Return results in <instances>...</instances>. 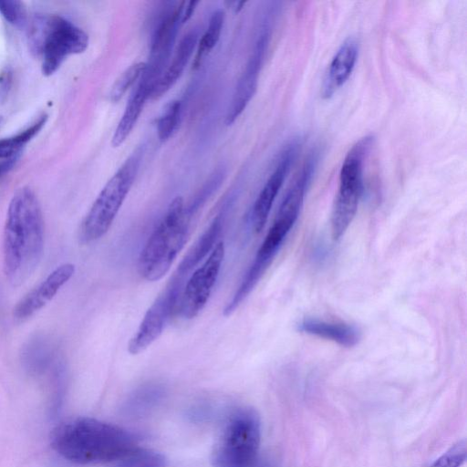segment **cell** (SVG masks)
I'll return each instance as SVG.
<instances>
[{"mask_svg":"<svg viewBox=\"0 0 467 467\" xmlns=\"http://www.w3.org/2000/svg\"><path fill=\"white\" fill-rule=\"evenodd\" d=\"M44 250V220L35 192L18 189L8 206L3 238L4 273L13 285L36 270Z\"/></svg>","mask_w":467,"mask_h":467,"instance_id":"1","label":"cell"},{"mask_svg":"<svg viewBox=\"0 0 467 467\" xmlns=\"http://www.w3.org/2000/svg\"><path fill=\"white\" fill-rule=\"evenodd\" d=\"M142 150L133 152L106 182L81 222L78 238L90 244L110 229L136 178Z\"/></svg>","mask_w":467,"mask_h":467,"instance_id":"4","label":"cell"},{"mask_svg":"<svg viewBox=\"0 0 467 467\" xmlns=\"http://www.w3.org/2000/svg\"><path fill=\"white\" fill-rule=\"evenodd\" d=\"M198 43V31L192 29L178 44L174 54L157 81L150 98L159 99L165 94L182 75Z\"/></svg>","mask_w":467,"mask_h":467,"instance_id":"16","label":"cell"},{"mask_svg":"<svg viewBox=\"0 0 467 467\" xmlns=\"http://www.w3.org/2000/svg\"><path fill=\"white\" fill-rule=\"evenodd\" d=\"M373 141L372 135L362 137L352 145L343 161L330 217L334 240H338L344 235L357 213L364 187V163Z\"/></svg>","mask_w":467,"mask_h":467,"instance_id":"7","label":"cell"},{"mask_svg":"<svg viewBox=\"0 0 467 467\" xmlns=\"http://www.w3.org/2000/svg\"><path fill=\"white\" fill-rule=\"evenodd\" d=\"M299 332L333 341L339 346L351 348L361 338L360 329L351 324L326 321L315 317H306L298 322Z\"/></svg>","mask_w":467,"mask_h":467,"instance_id":"15","label":"cell"},{"mask_svg":"<svg viewBox=\"0 0 467 467\" xmlns=\"http://www.w3.org/2000/svg\"><path fill=\"white\" fill-rule=\"evenodd\" d=\"M128 431L88 417L58 425L51 434V446L64 459L78 464L113 462L135 447Z\"/></svg>","mask_w":467,"mask_h":467,"instance_id":"2","label":"cell"},{"mask_svg":"<svg viewBox=\"0 0 467 467\" xmlns=\"http://www.w3.org/2000/svg\"><path fill=\"white\" fill-rule=\"evenodd\" d=\"M33 52L42 57V72L54 74L70 55L79 54L88 45V36L70 21L58 16H37L29 30Z\"/></svg>","mask_w":467,"mask_h":467,"instance_id":"6","label":"cell"},{"mask_svg":"<svg viewBox=\"0 0 467 467\" xmlns=\"http://www.w3.org/2000/svg\"><path fill=\"white\" fill-rule=\"evenodd\" d=\"M16 161V157L5 161H0V179L13 168Z\"/></svg>","mask_w":467,"mask_h":467,"instance_id":"28","label":"cell"},{"mask_svg":"<svg viewBox=\"0 0 467 467\" xmlns=\"http://www.w3.org/2000/svg\"><path fill=\"white\" fill-rule=\"evenodd\" d=\"M223 213H219L192 246L190 251L185 254L177 267L172 276L173 278L185 283V278L189 276V274L207 257L217 244V239L223 230Z\"/></svg>","mask_w":467,"mask_h":467,"instance_id":"17","label":"cell"},{"mask_svg":"<svg viewBox=\"0 0 467 467\" xmlns=\"http://www.w3.org/2000/svg\"><path fill=\"white\" fill-rule=\"evenodd\" d=\"M303 144L301 136L289 140L276 159L274 170L261 189L250 211L249 220L253 230L260 233L268 219L275 198Z\"/></svg>","mask_w":467,"mask_h":467,"instance_id":"9","label":"cell"},{"mask_svg":"<svg viewBox=\"0 0 467 467\" xmlns=\"http://www.w3.org/2000/svg\"><path fill=\"white\" fill-rule=\"evenodd\" d=\"M0 14L10 24L22 26L26 23V12L24 4L17 0H0Z\"/></svg>","mask_w":467,"mask_h":467,"instance_id":"26","label":"cell"},{"mask_svg":"<svg viewBox=\"0 0 467 467\" xmlns=\"http://www.w3.org/2000/svg\"><path fill=\"white\" fill-rule=\"evenodd\" d=\"M199 4L198 1H190L183 2L182 15H181V23H186L192 16L196 5Z\"/></svg>","mask_w":467,"mask_h":467,"instance_id":"27","label":"cell"},{"mask_svg":"<svg viewBox=\"0 0 467 467\" xmlns=\"http://www.w3.org/2000/svg\"><path fill=\"white\" fill-rule=\"evenodd\" d=\"M467 456V443L460 441L446 451L430 467H461Z\"/></svg>","mask_w":467,"mask_h":467,"instance_id":"25","label":"cell"},{"mask_svg":"<svg viewBox=\"0 0 467 467\" xmlns=\"http://www.w3.org/2000/svg\"><path fill=\"white\" fill-rule=\"evenodd\" d=\"M192 217L182 196L172 199L139 254L137 270L142 279L159 281L169 272L189 239Z\"/></svg>","mask_w":467,"mask_h":467,"instance_id":"3","label":"cell"},{"mask_svg":"<svg viewBox=\"0 0 467 467\" xmlns=\"http://www.w3.org/2000/svg\"><path fill=\"white\" fill-rule=\"evenodd\" d=\"M57 350V346L54 339L46 335H36L23 346L22 362L31 373H42L53 362Z\"/></svg>","mask_w":467,"mask_h":467,"instance_id":"19","label":"cell"},{"mask_svg":"<svg viewBox=\"0 0 467 467\" xmlns=\"http://www.w3.org/2000/svg\"><path fill=\"white\" fill-rule=\"evenodd\" d=\"M152 90L153 88L150 84L140 78L112 136L113 147L120 146L127 140L136 125L147 99L150 98Z\"/></svg>","mask_w":467,"mask_h":467,"instance_id":"18","label":"cell"},{"mask_svg":"<svg viewBox=\"0 0 467 467\" xmlns=\"http://www.w3.org/2000/svg\"><path fill=\"white\" fill-rule=\"evenodd\" d=\"M182 4L170 8L162 16L151 37L149 59L141 79L155 87L166 68L181 23Z\"/></svg>","mask_w":467,"mask_h":467,"instance_id":"11","label":"cell"},{"mask_svg":"<svg viewBox=\"0 0 467 467\" xmlns=\"http://www.w3.org/2000/svg\"><path fill=\"white\" fill-rule=\"evenodd\" d=\"M224 254V242L218 241L202 264L191 273L178 297L175 313L180 317L192 319L205 307L218 279Z\"/></svg>","mask_w":467,"mask_h":467,"instance_id":"8","label":"cell"},{"mask_svg":"<svg viewBox=\"0 0 467 467\" xmlns=\"http://www.w3.org/2000/svg\"><path fill=\"white\" fill-rule=\"evenodd\" d=\"M265 22L261 28L254 49L233 94L225 117L227 126L232 125L238 119L256 91L260 71L271 36L269 20Z\"/></svg>","mask_w":467,"mask_h":467,"instance_id":"12","label":"cell"},{"mask_svg":"<svg viewBox=\"0 0 467 467\" xmlns=\"http://www.w3.org/2000/svg\"><path fill=\"white\" fill-rule=\"evenodd\" d=\"M245 4V2H231L230 5H232L231 8L234 9L235 12H238L240 9H242L243 5Z\"/></svg>","mask_w":467,"mask_h":467,"instance_id":"29","label":"cell"},{"mask_svg":"<svg viewBox=\"0 0 467 467\" xmlns=\"http://www.w3.org/2000/svg\"><path fill=\"white\" fill-rule=\"evenodd\" d=\"M146 68V62H137L126 68L113 84L109 98L111 102H118L128 89L139 81Z\"/></svg>","mask_w":467,"mask_h":467,"instance_id":"24","label":"cell"},{"mask_svg":"<svg viewBox=\"0 0 467 467\" xmlns=\"http://www.w3.org/2000/svg\"><path fill=\"white\" fill-rule=\"evenodd\" d=\"M0 122H1V118H0Z\"/></svg>","mask_w":467,"mask_h":467,"instance_id":"30","label":"cell"},{"mask_svg":"<svg viewBox=\"0 0 467 467\" xmlns=\"http://www.w3.org/2000/svg\"><path fill=\"white\" fill-rule=\"evenodd\" d=\"M359 44L351 36L347 37L334 55L324 76L320 94L328 99L347 82L358 57Z\"/></svg>","mask_w":467,"mask_h":467,"instance_id":"14","label":"cell"},{"mask_svg":"<svg viewBox=\"0 0 467 467\" xmlns=\"http://www.w3.org/2000/svg\"><path fill=\"white\" fill-rule=\"evenodd\" d=\"M112 463V467H166L167 460L161 452L135 446Z\"/></svg>","mask_w":467,"mask_h":467,"instance_id":"21","label":"cell"},{"mask_svg":"<svg viewBox=\"0 0 467 467\" xmlns=\"http://www.w3.org/2000/svg\"><path fill=\"white\" fill-rule=\"evenodd\" d=\"M182 287L170 282L146 311L137 330L127 344L130 355L146 350L161 335L166 323L175 313Z\"/></svg>","mask_w":467,"mask_h":467,"instance_id":"10","label":"cell"},{"mask_svg":"<svg viewBox=\"0 0 467 467\" xmlns=\"http://www.w3.org/2000/svg\"><path fill=\"white\" fill-rule=\"evenodd\" d=\"M182 107L180 100H171L165 105L157 120V133L161 142L167 141L177 130Z\"/></svg>","mask_w":467,"mask_h":467,"instance_id":"23","label":"cell"},{"mask_svg":"<svg viewBox=\"0 0 467 467\" xmlns=\"http://www.w3.org/2000/svg\"><path fill=\"white\" fill-rule=\"evenodd\" d=\"M223 22V10H215L211 16L206 30L197 43V52L193 61L194 68H197L201 65L205 56L208 55L218 43Z\"/></svg>","mask_w":467,"mask_h":467,"instance_id":"20","label":"cell"},{"mask_svg":"<svg viewBox=\"0 0 467 467\" xmlns=\"http://www.w3.org/2000/svg\"><path fill=\"white\" fill-rule=\"evenodd\" d=\"M74 273L73 264L66 263L57 266L16 304L13 311L14 317L17 320H25L32 317L53 299Z\"/></svg>","mask_w":467,"mask_h":467,"instance_id":"13","label":"cell"},{"mask_svg":"<svg viewBox=\"0 0 467 467\" xmlns=\"http://www.w3.org/2000/svg\"><path fill=\"white\" fill-rule=\"evenodd\" d=\"M261 421L251 408L234 410L223 425L215 442L212 462L214 467H257Z\"/></svg>","mask_w":467,"mask_h":467,"instance_id":"5","label":"cell"},{"mask_svg":"<svg viewBox=\"0 0 467 467\" xmlns=\"http://www.w3.org/2000/svg\"><path fill=\"white\" fill-rule=\"evenodd\" d=\"M46 120L47 116H41L20 133L0 140V161L15 158L16 154L41 130Z\"/></svg>","mask_w":467,"mask_h":467,"instance_id":"22","label":"cell"}]
</instances>
